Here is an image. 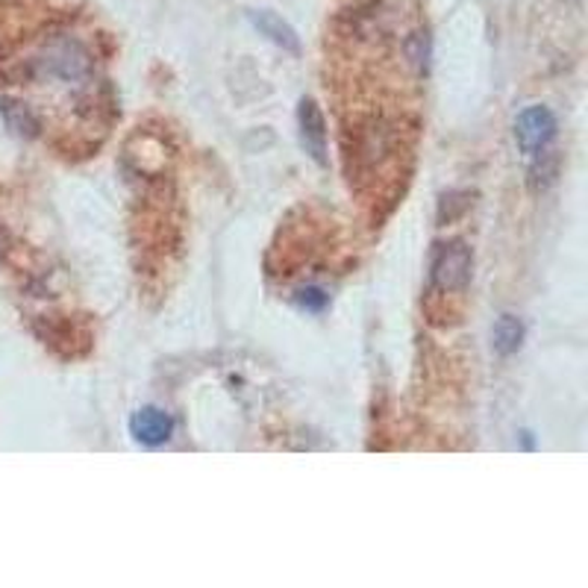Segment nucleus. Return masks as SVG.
Returning <instances> with one entry per match:
<instances>
[{
    "label": "nucleus",
    "instance_id": "f257e3e1",
    "mask_svg": "<svg viewBox=\"0 0 588 588\" xmlns=\"http://www.w3.org/2000/svg\"><path fill=\"white\" fill-rule=\"evenodd\" d=\"M30 65L45 80L65 83V86L89 83L91 71H95L89 48L77 36H68V33H57V36L41 41L39 53L33 57Z\"/></svg>",
    "mask_w": 588,
    "mask_h": 588
},
{
    "label": "nucleus",
    "instance_id": "f03ea898",
    "mask_svg": "<svg viewBox=\"0 0 588 588\" xmlns=\"http://www.w3.org/2000/svg\"><path fill=\"white\" fill-rule=\"evenodd\" d=\"M471 271H474V250L468 241L453 239L445 241L433 253V265H429V291L441 295V298H453L468 289Z\"/></svg>",
    "mask_w": 588,
    "mask_h": 588
},
{
    "label": "nucleus",
    "instance_id": "7ed1b4c3",
    "mask_svg": "<svg viewBox=\"0 0 588 588\" xmlns=\"http://www.w3.org/2000/svg\"><path fill=\"white\" fill-rule=\"evenodd\" d=\"M556 136V115L548 107H527L515 121V141H518L521 153L536 157L548 148Z\"/></svg>",
    "mask_w": 588,
    "mask_h": 588
},
{
    "label": "nucleus",
    "instance_id": "20e7f679",
    "mask_svg": "<svg viewBox=\"0 0 588 588\" xmlns=\"http://www.w3.org/2000/svg\"><path fill=\"white\" fill-rule=\"evenodd\" d=\"M298 127H300V145L310 153L312 162H318L321 168L327 165V121L324 112L312 98H303L298 103Z\"/></svg>",
    "mask_w": 588,
    "mask_h": 588
},
{
    "label": "nucleus",
    "instance_id": "39448f33",
    "mask_svg": "<svg viewBox=\"0 0 588 588\" xmlns=\"http://www.w3.org/2000/svg\"><path fill=\"white\" fill-rule=\"evenodd\" d=\"M248 21L253 24V30L260 33V36H265L271 45H277L279 50H286V53H291V57H300L298 30H295L286 18H279L277 12L250 10Z\"/></svg>",
    "mask_w": 588,
    "mask_h": 588
},
{
    "label": "nucleus",
    "instance_id": "423d86ee",
    "mask_svg": "<svg viewBox=\"0 0 588 588\" xmlns=\"http://www.w3.org/2000/svg\"><path fill=\"white\" fill-rule=\"evenodd\" d=\"M130 433H133V439L141 441V445L157 448V445L171 439V433H174V421H171L168 412H162V409L145 406L130 418Z\"/></svg>",
    "mask_w": 588,
    "mask_h": 588
},
{
    "label": "nucleus",
    "instance_id": "0eeeda50",
    "mask_svg": "<svg viewBox=\"0 0 588 588\" xmlns=\"http://www.w3.org/2000/svg\"><path fill=\"white\" fill-rule=\"evenodd\" d=\"M0 115L7 121V127H10L15 136H21V139H36L41 133L39 115H36L30 103H24V100L0 98Z\"/></svg>",
    "mask_w": 588,
    "mask_h": 588
},
{
    "label": "nucleus",
    "instance_id": "6e6552de",
    "mask_svg": "<svg viewBox=\"0 0 588 588\" xmlns=\"http://www.w3.org/2000/svg\"><path fill=\"white\" fill-rule=\"evenodd\" d=\"M524 341V324L515 315H500L495 329H491V345L500 356H512Z\"/></svg>",
    "mask_w": 588,
    "mask_h": 588
},
{
    "label": "nucleus",
    "instance_id": "1a4fd4ad",
    "mask_svg": "<svg viewBox=\"0 0 588 588\" xmlns=\"http://www.w3.org/2000/svg\"><path fill=\"white\" fill-rule=\"evenodd\" d=\"M559 177V153L556 150H548V153H536V162L529 168V189L545 191L548 186H553Z\"/></svg>",
    "mask_w": 588,
    "mask_h": 588
},
{
    "label": "nucleus",
    "instance_id": "9d476101",
    "mask_svg": "<svg viewBox=\"0 0 588 588\" xmlns=\"http://www.w3.org/2000/svg\"><path fill=\"white\" fill-rule=\"evenodd\" d=\"M403 53H406V60L412 68L424 74L429 65V53H433V45H429V33L427 30H412L403 39Z\"/></svg>",
    "mask_w": 588,
    "mask_h": 588
},
{
    "label": "nucleus",
    "instance_id": "9b49d317",
    "mask_svg": "<svg viewBox=\"0 0 588 588\" xmlns=\"http://www.w3.org/2000/svg\"><path fill=\"white\" fill-rule=\"evenodd\" d=\"M465 210H468V195H465V191H450L439 203V221L441 224H450V221H456Z\"/></svg>",
    "mask_w": 588,
    "mask_h": 588
},
{
    "label": "nucleus",
    "instance_id": "f8f14e48",
    "mask_svg": "<svg viewBox=\"0 0 588 588\" xmlns=\"http://www.w3.org/2000/svg\"><path fill=\"white\" fill-rule=\"evenodd\" d=\"M295 303H298L303 312H324L327 310V295L315 289V286H310V289H300L298 295H295Z\"/></svg>",
    "mask_w": 588,
    "mask_h": 588
},
{
    "label": "nucleus",
    "instance_id": "ddd939ff",
    "mask_svg": "<svg viewBox=\"0 0 588 588\" xmlns=\"http://www.w3.org/2000/svg\"><path fill=\"white\" fill-rule=\"evenodd\" d=\"M12 250V239H10V233H7V227H0V260L7 257Z\"/></svg>",
    "mask_w": 588,
    "mask_h": 588
}]
</instances>
